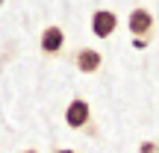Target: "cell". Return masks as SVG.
<instances>
[{
    "label": "cell",
    "mask_w": 159,
    "mask_h": 153,
    "mask_svg": "<svg viewBox=\"0 0 159 153\" xmlns=\"http://www.w3.org/2000/svg\"><path fill=\"white\" fill-rule=\"evenodd\" d=\"M127 29H130L136 38H150V33H153V15H150V9L136 6V9L130 12V18H127Z\"/></svg>",
    "instance_id": "6da1fadb"
},
{
    "label": "cell",
    "mask_w": 159,
    "mask_h": 153,
    "mask_svg": "<svg viewBox=\"0 0 159 153\" xmlns=\"http://www.w3.org/2000/svg\"><path fill=\"white\" fill-rule=\"evenodd\" d=\"M89 121H91V106H89V100L74 97V100L68 103V109H65V124H68L71 130H83V127H89Z\"/></svg>",
    "instance_id": "7a4b0ae2"
},
{
    "label": "cell",
    "mask_w": 159,
    "mask_h": 153,
    "mask_svg": "<svg viewBox=\"0 0 159 153\" xmlns=\"http://www.w3.org/2000/svg\"><path fill=\"white\" fill-rule=\"evenodd\" d=\"M39 47H41V53H47V56H59L62 53V47H65V33H62V27H44L41 29V35H39Z\"/></svg>",
    "instance_id": "3957f363"
},
{
    "label": "cell",
    "mask_w": 159,
    "mask_h": 153,
    "mask_svg": "<svg viewBox=\"0 0 159 153\" xmlns=\"http://www.w3.org/2000/svg\"><path fill=\"white\" fill-rule=\"evenodd\" d=\"M115 29H118V15H115L112 9H97L94 15H91V33H94L97 38H109Z\"/></svg>",
    "instance_id": "277c9868"
},
{
    "label": "cell",
    "mask_w": 159,
    "mask_h": 153,
    "mask_svg": "<svg viewBox=\"0 0 159 153\" xmlns=\"http://www.w3.org/2000/svg\"><path fill=\"white\" fill-rule=\"evenodd\" d=\"M74 65L80 68V74H94V71H100V65H103V56L94 50V47H83V50H77V56H74Z\"/></svg>",
    "instance_id": "5b68a950"
},
{
    "label": "cell",
    "mask_w": 159,
    "mask_h": 153,
    "mask_svg": "<svg viewBox=\"0 0 159 153\" xmlns=\"http://www.w3.org/2000/svg\"><path fill=\"white\" fill-rule=\"evenodd\" d=\"M156 150H159V147H156L153 142H144V144H142V153H156Z\"/></svg>",
    "instance_id": "8992f818"
},
{
    "label": "cell",
    "mask_w": 159,
    "mask_h": 153,
    "mask_svg": "<svg viewBox=\"0 0 159 153\" xmlns=\"http://www.w3.org/2000/svg\"><path fill=\"white\" fill-rule=\"evenodd\" d=\"M56 153H77V150H68V147H62V150H56Z\"/></svg>",
    "instance_id": "52a82bcc"
},
{
    "label": "cell",
    "mask_w": 159,
    "mask_h": 153,
    "mask_svg": "<svg viewBox=\"0 0 159 153\" xmlns=\"http://www.w3.org/2000/svg\"><path fill=\"white\" fill-rule=\"evenodd\" d=\"M24 153H39V150H24Z\"/></svg>",
    "instance_id": "ba28073f"
},
{
    "label": "cell",
    "mask_w": 159,
    "mask_h": 153,
    "mask_svg": "<svg viewBox=\"0 0 159 153\" xmlns=\"http://www.w3.org/2000/svg\"><path fill=\"white\" fill-rule=\"evenodd\" d=\"M3 3H6V0H0V9H3Z\"/></svg>",
    "instance_id": "9c48e42d"
}]
</instances>
